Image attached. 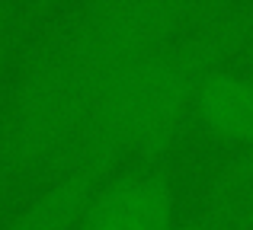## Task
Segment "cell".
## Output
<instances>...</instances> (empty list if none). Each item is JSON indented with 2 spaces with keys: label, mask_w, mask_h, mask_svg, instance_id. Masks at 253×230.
<instances>
[{
  "label": "cell",
  "mask_w": 253,
  "mask_h": 230,
  "mask_svg": "<svg viewBox=\"0 0 253 230\" xmlns=\"http://www.w3.org/2000/svg\"><path fill=\"white\" fill-rule=\"evenodd\" d=\"M74 230H176V192L161 169L106 176L93 189Z\"/></svg>",
  "instance_id": "2"
},
{
  "label": "cell",
  "mask_w": 253,
  "mask_h": 230,
  "mask_svg": "<svg viewBox=\"0 0 253 230\" xmlns=\"http://www.w3.org/2000/svg\"><path fill=\"white\" fill-rule=\"evenodd\" d=\"M253 35V6L205 3L199 19L164 48L125 67L99 93L64 166L112 176L125 157H154L192 115L199 83Z\"/></svg>",
  "instance_id": "1"
},
{
  "label": "cell",
  "mask_w": 253,
  "mask_h": 230,
  "mask_svg": "<svg viewBox=\"0 0 253 230\" xmlns=\"http://www.w3.org/2000/svg\"><path fill=\"white\" fill-rule=\"evenodd\" d=\"M176 230H221V227L209 224V221H192V224H183V227L176 224Z\"/></svg>",
  "instance_id": "5"
},
{
  "label": "cell",
  "mask_w": 253,
  "mask_h": 230,
  "mask_svg": "<svg viewBox=\"0 0 253 230\" xmlns=\"http://www.w3.org/2000/svg\"><path fill=\"white\" fill-rule=\"evenodd\" d=\"M192 118L209 137L234 150H253V80L244 67H215L199 83Z\"/></svg>",
  "instance_id": "3"
},
{
  "label": "cell",
  "mask_w": 253,
  "mask_h": 230,
  "mask_svg": "<svg viewBox=\"0 0 253 230\" xmlns=\"http://www.w3.org/2000/svg\"><path fill=\"white\" fill-rule=\"evenodd\" d=\"M106 176H96L90 169L77 166L55 169L51 182L3 230H74L84 205L90 201L93 189Z\"/></svg>",
  "instance_id": "4"
}]
</instances>
